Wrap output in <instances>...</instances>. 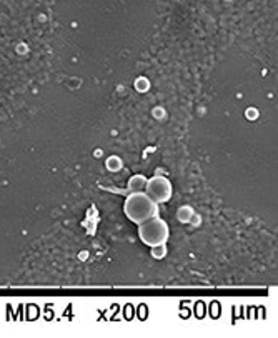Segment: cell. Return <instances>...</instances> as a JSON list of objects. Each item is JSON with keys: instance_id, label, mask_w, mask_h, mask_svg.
<instances>
[{"instance_id": "obj_1", "label": "cell", "mask_w": 278, "mask_h": 338, "mask_svg": "<svg viewBox=\"0 0 278 338\" xmlns=\"http://www.w3.org/2000/svg\"><path fill=\"white\" fill-rule=\"evenodd\" d=\"M125 215L129 217V220H132L137 225H140L142 222L148 220L152 217H157L158 207L145 192H137L130 193L125 200Z\"/></svg>"}, {"instance_id": "obj_5", "label": "cell", "mask_w": 278, "mask_h": 338, "mask_svg": "<svg viewBox=\"0 0 278 338\" xmlns=\"http://www.w3.org/2000/svg\"><path fill=\"white\" fill-rule=\"evenodd\" d=\"M167 253V245L165 243H160V245H155V247H152V257L153 258H163Z\"/></svg>"}, {"instance_id": "obj_2", "label": "cell", "mask_w": 278, "mask_h": 338, "mask_svg": "<svg viewBox=\"0 0 278 338\" xmlns=\"http://www.w3.org/2000/svg\"><path fill=\"white\" fill-rule=\"evenodd\" d=\"M139 237L148 247L167 243V240H169V227H167V223L162 218L152 217L139 225Z\"/></svg>"}, {"instance_id": "obj_7", "label": "cell", "mask_w": 278, "mask_h": 338, "mask_svg": "<svg viewBox=\"0 0 278 338\" xmlns=\"http://www.w3.org/2000/svg\"><path fill=\"white\" fill-rule=\"evenodd\" d=\"M110 162H108V167L110 169H120V160L117 159V157H112V159H108Z\"/></svg>"}, {"instance_id": "obj_3", "label": "cell", "mask_w": 278, "mask_h": 338, "mask_svg": "<svg viewBox=\"0 0 278 338\" xmlns=\"http://www.w3.org/2000/svg\"><path fill=\"white\" fill-rule=\"evenodd\" d=\"M145 193L152 199L155 203H165L172 197V183L169 178L165 177H152L147 180V187H145Z\"/></svg>"}, {"instance_id": "obj_4", "label": "cell", "mask_w": 278, "mask_h": 338, "mask_svg": "<svg viewBox=\"0 0 278 338\" xmlns=\"http://www.w3.org/2000/svg\"><path fill=\"white\" fill-rule=\"evenodd\" d=\"M145 187H147V178L143 175H134L129 180V192L130 193H137V192H145Z\"/></svg>"}, {"instance_id": "obj_6", "label": "cell", "mask_w": 278, "mask_h": 338, "mask_svg": "<svg viewBox=\"0 0 278 338\" xmlns=\"http://www.w3.org/2000/svg\"><path fill=\"white\" fill-rule=\"evenodd\" d=\"M190 217H192V210L190 208H180V212H178V218L182 222H188L190 220Z\"/></svg>"}]
</instances>
